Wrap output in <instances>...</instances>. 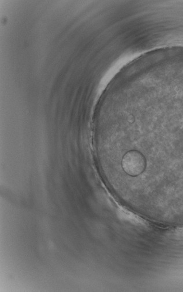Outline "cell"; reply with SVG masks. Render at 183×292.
<instances>
[{
    "label": "cell",
    "mask_w": 183,
    "mask_h": 292,
    "mask_svg": "<svg viewBox=\"0 0 183 292\" xmlns=\"http://www.w3.org/2000/svg\"><path fill=\"white\" fill-rule=\"evenodd\" d=\"M172 234L175 238L183 240V227L176 229Z\"/></svg>",
    "instance_id": "cell-1"
}]
</instances>
